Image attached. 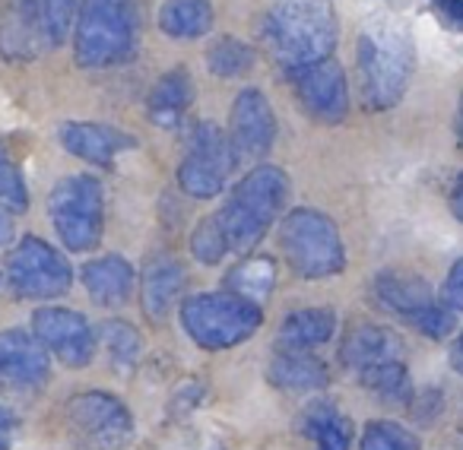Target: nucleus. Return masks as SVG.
I'll return each instance as SVG.
<instances>
[{"mask_svg": "<svg viewBox=\"0 0 463 450\" xmlns=\"http://www.w3.org/2000/svg\"><path fill=\"white\" fill-rule=\"evenodd\" d=\"M340 42L334 0H277L267 10L264 45L286 77L330 61Z\"/></svg>", "mask_w": 463, "mask_h": 450, "instance_id": "obj_1", "label": "nucleus"}, {"mask_svg": "<svg viewBox=\"0 0 463 450\" xmlns=\"http://www.w3.org/2000/svg\"><path fill=\"white\" fill-rule=\"evenodd\" d=\"M289 200V174L279 165H254L210 216L229 254H251L267 239Z\"/></svg>", "mask_w": 463, "mask_h": 450, "instance_id": "obj_2", "label": "nucleus"}, {"mask_svg": "<svg viewBox=\"0 0 463 450\" xmlns=\"http://www.w3.org/2000/svg\"><path fill=\"white\" fill-rule=\"evenodd\" d=\"M359 92L368 111H391L403 102L410 80L416 73L412 35L397 23H372L362 29L355 45Z\"/></svg>", "mask_w": 463, "mask_h": 450, "instance_id": "obj_3", "label": "nucleus"}, {"mask_svg": "<svg viewBox=\"0 0 463 450\" xmlns=\"http://www.w3.org/2000/svg\"><path fill=\"white\" fill-rule=\"evenodd\" d=\"M140 42L137 0H80L73 61L83 70H111L134 58Z\"/></svg>", "mask_w": 463, "mask_h": 450, "instance_id": "obj_4", "label": "nucleus"}, {"mask_svg": "<svg viewBox=\"0 0 463 450\" xmlns=\"http://www.w3.org/2000/svg\"><path fill=\"white\" fill-rule=\"evenodd\" d=\"M184 333L206 352H222L251 340L264 323V308L232 292H200L187 295L178 308Z\"/></svg>", "mask_w": 463, "mask_h": 450, "instance_id": "obj_5", "label": "nucleus"}, {"mask_svg": "<svg viewBox=\"0 0 463 450\" xmlns=\"http://www.w3.org/2000/svg\"><path fill=\"white\" fill-rule=\"evenodd\" d=\"M279 248L286 264L302 279H330L346 270V245L336 222L321 210H292L279 225Z\"/></svg>", "mask_w": 463, "mask_h": 450, "instance_id": "obj_6", "label": "nucleus"}, {"mask_svg": "<svg viewBox=\"0 0 463 450\" xmlns=\"http://www.w3.org/2000/svg\"><path fill=\"white\" fill-rule=\"evenodd\" d=\"M48 219L61 245L73 254H86L102 241L105 229V191L90 172L61 178L48 193Z\"/></svg>", "mask_w": 463, "mask_h": 450, "instance_id": "obj_7", "label": "nucleus"}, {"mask_svg": "<svg viewBox=\"0 0 463 450\" xmlns=\"http://www.w3.org/2000/svg\"><path fill=\"white\" fill-rule=\"evenodd\" d=\"M7 283L16 298L26 302H54L73 286V267L54 245L39 235H26L7 254Z\"/></svg>", "mask_w": 463, "mask_h": 450, "instance_id": "obj_8", "label": "nucleus"}, {"mask_svg": "<svg viewBox=\"0 0 463 450\" xmlns=\"http://www.w3.org/2000/svg\"><path fill=\"white\" fill-rule=\"evenodd\" d=\"M374 302L391 314L403 317L410 327H416L429 340H444L454 330V311L435 298V289L422 277L400 270H384L374 277Z\"/></svg>", "mask_w": 463, "mask_h": 450, "instance_id": "obj_9", "label": "nucleus"}, {"mask_svg": "<svg viewBox=\"0 0 463 450\" xmlns=\"http://www.w3.org/2000/svg\"><path fill=\"white\" fill-rule=\"evenodd\" d=\"M235 168V155L229 146V134L219 124L200 121L191 130L184 159L178 165V184L187 197L213 200L225 191L229 174Z\"/></svg>", "mask_w": 463, "mask_h": 450, "instance_id": "obj_10", "label": "nucleus"}, {"mask_svg": "<svg viewBox=\"0 0 463 450\" xmlns=\"http://www.w3.org/2000/svg\"><path fill=\"white\" fill-rule=\"evenodd\" d=\"M277 111L264 89L248 86L235 96L229 115V146L235 155V165L260 162L277 143Z\"/></svg>", "mask_w": 463, "mask_h": 450, "instance_id": "obj_11", "label": "nucleus"}, {"mask_svg": "<svg viewBox=\"0 0 463 450\" xmlns=\"http://www.w3.org/2000/svg\"><path fill=\"white\" fill-rule=\"evenodd\" d=\"M289 80H292V92H296L298 108L315 124L336 127V124L346 121L349 83H346V70H343L334 58L321 61V64H315V67H305V70L292 73Z\"/></svg>", "mask_w": 463, "mask_h": 450, "instance_id": "obj_12", "label": "nucleus"}, {"mask_svg": "<svg viewBox=\"0 0 463 450\" xmlns=\"http://www.w3.org/2000/svg\"><path fill=\"white\" fill-rule=\"evenodd\" d=\"M33 333L67 368H83L96 359L99 333L80 311L45 305L33 314Z\"/></svg>", "mask_w": 463, "mask_h": 450, "instance_id": "obj_13", "label": "nucleus"}, {"mask_svg": "<svg viewBox=\"0 0 463 450\" xmlns=\"http://www.w3.org/2000/svg\"><path fill=\"white\" fill-rule=\"evenodd\" d=\"M71 422L96 450H118L134 431L130 409L105 390H90L73 397L71 403Z\"/></svg>", "mask_w": 463, "mask_h": 450, "instance_id": "obj_14", "label": "nucleus"}, {"mask_svg": "<svg viewBox=\"0 0 463 450\" xmlns=\"http://www.w3.org/2000/svg\"><path fill=\"white\" fill-rule=\"evenodd\" d=\"M58 136L64 153H71L80 162H90L96 168H111L118 162V155L130 153L137 146V136L102 121H67L61 124Z\"/></svg>", "mask_w": 463, "mask_h": 450, "instance_id": "obj_15", "label": "nucleus"}, {"mask_svg": "<svg viewBox=\"0 0 463 450\" xmlns=\"http://www.w3.org/2000/svg\"><path fill=\"white\" fill-rule=\"evenodd\" d=\"M42 48H48L42 0H7L0 14V54L7 61H29Z\"/></svg>", "mask_w": 463, "mask_h": 450, "instance_id": "obj_16", "label": "nucleus"}, {"mask_svg": "<svg viewBox=\"0 0 463 450\" xmlns=\"http://www.w3.org/2000/svg\"><path fill=\"white\" fill-rule=\"evenodd\" d=\"M48 349L26 330H4L0 333V380L20 387L42 384L48 378Z\"/></svg>", "mask_w": 463, "mask_h": 450, "instance_id": "obj_17", "label": "nucleus"}, {"mask_svg": "<svg viewBox=\"0 0 463 450\" xmlns=\"http://www.w3.org/2000/svg\"><path fill=\"white\" fill-rule=\"evenodd\" d=\"M187 273L178 258L172 254H153L143 267L140 295H143V314L149 321H165L172 314L175 302L184 295Z\"/></svg>", "mask_w": 463, "mask_h": 450, "instance_id": "obj_18", "label": "nucleus"}, {"mask_svg": "<svg viewBox=\"0 0 463 450\" xmlns=\"http://www.w3.org/2000/svg\"><path fill=\"white\" fill-rule=\"evenodd\" d=\"M400 355H403V340L391 327H378V323H359L340 342V361L353 371L400 361Z\"/></svg>", "mask_w": 463, "mask_h": 450, "instance_id": "obj_19", "label": "nucleus"}, {"mask_svg": "<svg viewBox=\"0 0 463 450\" xmlns=\"http://www.w3.org/2000/svg\"><path fill=\"white\" fill-rule=\"evenodd\" d=\"M137 273L121 254H102L83 267V286L99 308H121L134 292Z\"/></svg>", "mask_w": 463, "mask_h": 450, "instance_id": "obj_20", "label": "nucleus"}, {"mask_svg": "<svg viewBox=\"0 0 463 450\" xmlns=\"http://www.w3.org/2000/svg\"><path fill=\"white\" fill-rule=\"evenodd\" d=\"M194 105V77L184 67H172L153 83L146 98V115L156 127H178Z\"/></svg>", "mask_w": 463, "mask_h": 450, "instance_id": "obj_21", "label": "nucleus"}, {"mask_svg": "<svg viewBox=\"0 0 463 450\" xmlns=\"http://www.w3.org/2000/svg\"><path fill=\"white\" fill-rule=\"evenodd\" d=\"M267 380L283 393H315L330 384L327 365L311 352L279 349L267 365Z\"/></svg>", "mask_w": 463, "mask_h": 450, "instance_id": "obj_22", "label": "nucleus"}, {"mask_svg": "<svg viewBox=\"0 0 463 450\" xmlns=\"http://www.w3.org/2000/svg\"><path fill=\"white\" fill-rule=\"evenodd\" d=\"M336 333V314L330 308H302L283 317L277 333L279 349L292 352H311L317 346H327Z\"/></svg>", "mask_w": 463, "mask_h": 450, "instance_id": "obj_23", "label": "nucleus"}, {"mask_svg": "<svg viewBox=\"0 0 463 450\" xmlns=\"http://www.w3.org/2000/svg\"><path fill=\"white\" fill-rule=\"evenodd\" d=\"M213 0H162L156 23L175 42H197L213 29Z\"/></svg>", "mask_w": 463, "mask_h": 450, "instance_id": "obj_24", "label": "nucleus"}, {"mask_svg": "<svg viewBox=\"0 0 463 450\" xmlns=\"http://www.w3.org/2000/svg\"><path fill=\"white\" fill-rule=\"evenodd\" d=\"M273 289H277V260L264 258V254L245 258L241 264L232 267L229 277H225V292L254 305H264Z\"/></svg>", "mask_w": 463, "mask_h": 450, "instance_id": "obj_25", "label": "nucleus"}, {"mask_svg": "<svg viewBox=\"0 0 463 450\" xmlns=\"http://www.w3.org/2000/svg\"><path fill=\"white\" fill-rule=\"evenodd\" d=\"M302 431L317 444V450H349L353 444V428L349 418L327 399H317L302 412Z\"/></svg>", "mask_w": 463, "mask_h": 450, "instance_id": "obj_26", "label": "nucleus"}, {"mask_svg": "<svg viewBox=\"0 0 463 450\" xmlns=\"http://www.w3.org/2000/svg\"><path fill=\"white\" fill-rule=\"evenodd\" d=\"M258 64V54L254 48L248 45L245 39L239 35H222L210 45L206 52V67H210L213 77L219 80H239V77H248Z\"/></svg>", "mask_w": 463, "mask_h": 450, "instance_id": "obj_27", "label": "nucleus"}, {"mask_svg": "<svg viewBox=\"0 0 463 450\" xmlns=\"http://www.w3.org/2000/svg\"><path fill=\"white\" fill-rule=\"evenodd\" d=\"M359 378L381 403L400 406V403H410L412 397V380L403 361H384V365L365 368V371H359Z\"/></svg>", "mask_w": 463, "mask_h": 450, "instance_id": "obj_28", "label": "nucleus"}, {"mask_svg": "<svg viewBox=\"0 0 463 450\" xmlns=\"http://www.w3.org/2000/svg\"><path fill=\"white\" fill-rule=\"evenodd\" d=\"M99 342L105 346V352H109L111 365L118 371L130 368L137 361V355H140V333L124 321H105L99 327Z\"/></svg>", "mask_w": 463, "mask_h": 450, "instance_id": "obj_29", "label": "nucleus"}, {"mask_svg": "<svg viewBox=\"0 0 463 450\" xmlns=\"http://www.w3.org/2000/svg\"><path fill=\"white\" fill-rule=\"evenodd\" d=\"M0 203L7 206L10 212H26L29 210L26 174H23L14 149H10L4 140H0Z\"/></svg>", "mask_w": 463, "mask_h": 450, "instance_id": "obj_30", "label": "nucleus"}, {"mask_svg": "<svg viewBox=\"0 0 463 450\" xmlns=\"http://www.w3.org/2000/svg\"><path fill=\"white\" fill-rule=\"evenodd\" d=\"M359 450H422V444L410 428L378 418V422H368V428L362 431Z\"/></svg>", "mask_w": 463, "mask_h": 450, "instance_id": "obj_31", "label": "nucleus"}, {"mask_svg": "<svg viewBox=\"0 0 463 450\" xmlns=\"http://www.w3.org/2000/svg\"><path fill=\"white\" fill-rule=\"evenodd\" d=\"M77 14L80 0H42V26H45L48 48H58L71 39Z\"/></svg>", "mask_w": 463, "mask_h": 450, "instance_id": "obj_32", "label": "nucleus"}, {"mask_svg": "<svg viewBox=\"0 0 463 450\" xmlns=\"http://www.w3.org/2000/svg\"><path fill=\"white\" fill-rule=\"evenodd\" d=\"M441 302L450 311H463V258L448 270V279L441 286Z\"/></svg>", "mask_w": 463, "mask_h": 450, "instance_id": "obj_33", "label": "nucleus"}, {"mask_svg": "<svg viewBox=\"0 0 463 450\" xmlns=\"http://www.w3.org/2000/svg\"><path fill=\"white\" fill-rule=\"evenodd\" d=\"M438 23L450 33H463V0H431Z\"/></svg>", "mask_w": 463, "mask_h": 450, "instance_id": "obj_34", "label": "nucleus"}, {"mask_svg": "<svg viewBox=\"0 0 463 450\" xmlns=\"http://www.w3.org/2000/svg\"><path fill=\"white\" fill-rule=\"evenodd\" d=\"M14 232H16V225H14V212H10L7 206L0 203V248H7L10 241H14Z\"/></svg>", "mask_w": 463, "mask_h": 450, "instance_id": "obj_35", "label": "nucleus"}, {"mask_svg": "<svg viewBox=\"0 0 463 450\" xmlns=\"http://www.w3.org/2000/svg\"><path fill=\"white\" fill-rule=\"evenodd\" d=\"M450 212L463 222V174L454 181V187H450Z\"/></svg>", "mask_w": 463, "mask_h": 450, "instance_id": "obj_36", "label": "nucleus"}, {"mask_svg": "<svg viewBox=\"0 0 463 450\" xmlns=\"http://www.w3.org/2000/svg\"><path fill=\"white\" fill-rule=\"evenodd\" d=\"M10 431H14V416H10V412L0 406V447L10 441Z\"/></svg>", "mask_w": 463, "mask_h": 450, "instance_id": "obj_37", "label": "nucleus"}, {"mask_svg": "<svg viewBox=\"0 0 463 450\" xmlns=\"http://www.w3.org/2000/svg\"><path fill=\"white\" fill-rule=\"evenodd\" d=\"M450 365H454L457 374H463V333L454 340V346H450Z\"/></svg>", "mask_w": 463, "mask_h": 450, "instance_id": "obj_38", "label": "nucleus"}, {"mask_svg": "<svg viewBox=\"0 0 463 450\" xmlns=\"http://www.w3.org/2000/svg\"><path fill=\"white\" fill-rule=\"evenodd\" d=\"M457 130H460V140H463V98H460V117H457Z\"/></svg>", "mask_w": 463, "mask_h": 450, "instance_id": "obj_39", "label": "nucleus"}]
</instances>
